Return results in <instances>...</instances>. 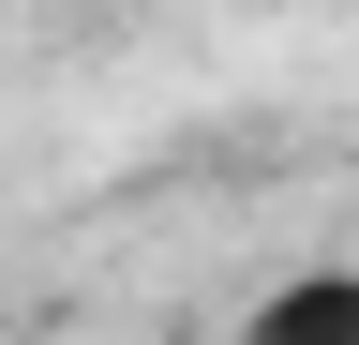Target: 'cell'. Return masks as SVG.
Returning <instances> with one entry per match:
<instances>
[{
	"label": "cell",
	"mask_w": 359,
	"mask_h": 345,
	"mask_svg": "<svg viewBox=\"0 0 359 345\" xmlns=\"http://www.w3.org/2000/svg\"><path fill=\"white\" fill-rule=\"evenodd\" d=\"M240 345H359V255H314L240 315Z\"/></svg>",
	"instance_id": "cell-1"
},
{
	"label": "cell",
	"mask_w": 359,
	"mask_h": 345,
	"mask_svg": "<svg viewBox=\"0 0 359 345\" xmlns=\"http://www.w3.org/2000/svg\"><path fill=\"white\" fill-rule=\"evenodd\" d=\"M224 345H240V330H224Z\"/></svg>",
	"instance_id": "cell-2"
}]
</instances>
